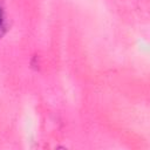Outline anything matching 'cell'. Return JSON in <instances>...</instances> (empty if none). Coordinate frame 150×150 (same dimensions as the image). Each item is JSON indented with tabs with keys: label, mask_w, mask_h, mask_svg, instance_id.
<instances>
[{
	"label": "cell",
	"mask_w": 150,
	"mask_h": 150,
	"mask_svg": "<svg viewBox=\"0 0 150 150\" xmlns=\"http://www.w3.org/2000/svg\"><path fill=\"white\" fill-rule=\"evenodd\" d=\"M5 29H6V14H5L4 4L0 1V36L4 34Z\"/></svg>",
	"instance_id": "obj_1"
}]
</instances>
